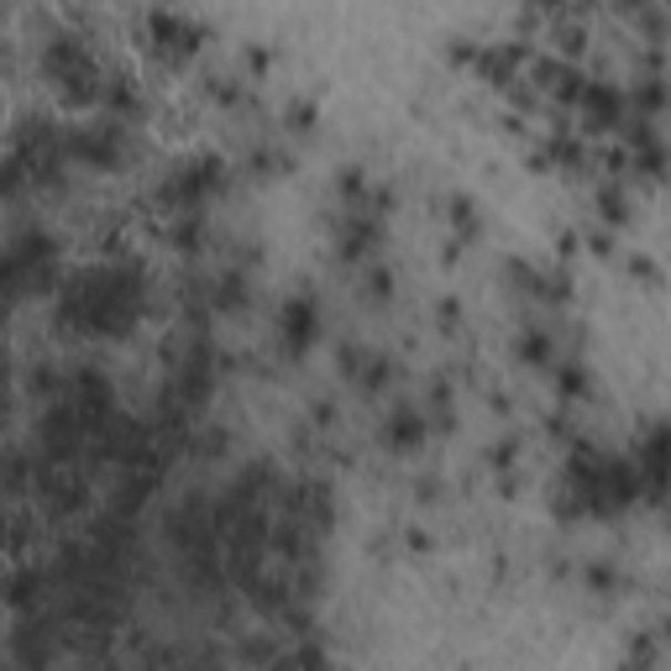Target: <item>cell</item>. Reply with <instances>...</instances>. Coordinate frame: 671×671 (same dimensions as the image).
Segmentation results:
<instances>
[{
	"label": "cell",
	"instance_id": "cell-8",
	"mask_svg": "<svg viewBox=\"0 0 671 671\" xmlns=\"http://www.w3.org/2000/svg\"><path fill=\"white\" fill-rule=\"evenodd\" d=\"M452 226L462 231V237H477V205L473 199H456L452 205Z\"/></svg>",
	"mask_w": 671,
	"mask_h": 671
},
{
	"label": "cell",
	"instance_id": "cell-1",
	"mask_svg": "<svg viewBox=\"0 0 671 671\" xmlns=\"http://www.w3.org/2000/svg\"><path fill=\"white\" fill-rule=\"evenodd\" d=\"M220 184V163L216 158H195L184 163L168 184H163V205H199Z\"/></svg>",
	"mask_w": 671,
	"mask_h": 671
},
{
	"label": "cell",
	"instance_id": "cell-4",
	"mask_svg": "<svg viewBox=\"0 0 671 671\" xmlns=\"http://www.w3.org/2000/svg\"><path fill=\"white\" fill-rule=\"evenodd\" d=\"M278 331H283V347L289 352H304L310 341H316V304L299 295L283 304V316H278Z\"/></svg>",
	"mask_w": 671,
	"mask_h": 671
},
{
	"label": "cell",
	"instance_id": "cell-3",
	"mask_svg": "<svg viewBox=\"0 0 671 671\" xmlns=\"http://www.w3.org/2000/svg\"><path fill=\"white\" fill-rule=\"evenodd\" d=\"M577 105H582L588 132H609V126H619V121H624V95H619L613 84H588Z\"/></svg>",
	"mask_w": 671,
	"mask_h": 671
},
{
	"label": "cell",
	"instance_id": "cell-6",
	"mask_svg": "<svg viewBox=\"0 0 671 671\" xmlns=\"http://www.w3.org/2000/svg\"><path fill=\"white\" fill-rule=\"evenodd\" d=\"M241 289H247V283H241V273H220L216 283H210V310H220V316H231V310H241Z\"/></svg>",
	"mask_w": 671,
	"mask_h": 671
},
{
	"label": "cell",
	"instance_id": "cell-9",
	"mask_svg": "<svg viewBox=\"0 0 671 671\" xmlns=\"http://www.w3.org/2000/svg\"><path fill=\"white\" fill-rule=\"evenodd\" d=\"M368 289H373V299H389V289H394V278L383 273V268H373V273H368Z\"/></svg>",
	"mask_w": 671,
	"mask_h": 671
},
{
	"label": "cell",
	"instance_id": "cell-2",
	"mask_svg": "<svg viewBox=\"0 0 671 671\" xmlns=\"http://www.w3.org/2000/svg\"><path fill=\"white\" fill-rule=\"evenodd\" d=\"M69 153L84 163H95V168H116L121 163V132L116 121H100V126H84L69 137Z\"/></svg>",
	"mask_w": 671,
	"mask_h": 671
},
{
	"label": "cell",
	"instance_id": "cell-7",
	"mask_svg": "<svg viewBox=\"0 0 671 671\" xmlns=\"http://www.w3.org/2000/svg\"><path fill=\"white\" fill-rule=\"evenodd\" d=\"M519 357H525V362H535V368H546V362H551V336H546V331H525V341H519Z\"/></svg>",
	"mask_w": 671,
	"mask_h": 671
},
{
	"label": "cell",
	"instance_id": "cell-5",
	"mask_svg": "<svg viewBox=\"0 0 671 671\" xmlns=\"http://www.w3.org/2000/svg\"><path fill=\"white\" fill-rule=\"evenodd\" d=\"M420 441H425V415L420 410H394L389 425H383V446L389 452H420Z\"/></svg>",
	"mask_w": 671,
	"mask_h": 671
},
{
	"label": "cell",
	"instance_id": "cell-10",
	"mask_svg": "<svg viewBox=\"0 0 671 671\" xmlns=\"http://www.w3.org/2000/svg\"><path fill=\"white\" fill-rule=\"evenodd\" d=\"M588 383H582V368H561V394H582Z\"/></svg>",
	"mask_w": 671,
	"mask_h": 671
}]
</instances>
